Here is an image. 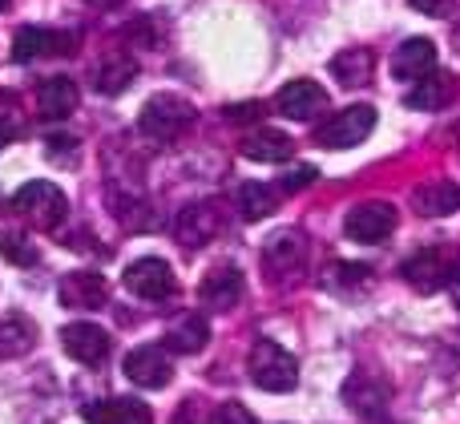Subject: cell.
<instances>
[{
	"label": "cell",
	"mask_w": 460,
	"mask_h": 424,
	"mask_svg": "<svg viewBox=\"0 0 460 424\" xmlns=\"http://www.w3.org/2000/svg\"><path fill=\"white\" fill-rule=\"evenodd\" d=\"M343 231H348L351 243H384L396 231V207L392 202H359V207L348 210Z\"/></svg>",
	"instance_id": "cell-5"
},
{
	"label": "cell",
	"mask_w": 460,
	"mask_h": 424,
	"mask_svg": "<svg viewBox=\"0 0 460 424\" xmlns=\"http://www.w3.org/2000/svg\"><path fill=\"white\" fill-rule=\"evenodd\" d=\"M61 296V307H73V312H97V307L110 304V283L97 271H73L61 279L57 287Z\"/></svg>",
	"instance_id": "cell-8"
},
{
	"label": "cell",
	"mask_w": 460,
	"mask_h": 424,
	"mask_svg": "<svg viewBox=\"0 0 460 424\" xmlns=\"http://www.w3.org/2000/svg\"><path fill=\"white\" fill-rule=\"evenodd\" d=\"M194 121V105L178 93H154L137 113V129L150 142H174L186 126Z\"/></svg>",
	"instance_id": "cell-2"
},
{
	"label": "cell",
	"mask_w": 460,
	"mask_h": 424,
	"mask_svg": "<svg viewBox=\"0 0 460 424\" xmlns=\"http://www.w3.org/2000/svg\"><path fill=\"white\" fill-rule=\"evenodd\" d=\"M0 255L16 267H32L37 263V247H32L24 234H13V231H0Z\"/></svg>",
	"instance_id": "cell-29"
},
{
	"label": "cell",
	"mask_w": 460,
	"mask_h": 424,
	"mask_svg": "<svg viewBox=\"0 0 460 424\" xmlns=\"http://www.w3.org/2000/svg\"><path fill=\"white\" fill-rule=\"evenodd\" d=\"M453 97H456V81L448 77V73H437V69H432L429 77L412 81V89H408L404 105H408V110H416V113H437V110H445Z\"/></svg>",
	"instance_id": "cell-15"
},
{
	"label": "cell",
	"mask_w": 460,
	"mask_h": 424,
	"mask_svg": "<svg viewBox=\"0 0 460 424\" xmlns=\"http://www.w3.org/2000/svg\"><path fill=\"white\" fill-rule=\"evenodd\" d=\"M4 8H8V0H0V13H4Z\"/></svg>",
	"instance_id": "cell-38"
},
{
	"label": "cell",
	"mask_w": 460,
	"mask_h": 424,
	"mask_svg": "<svg viewBox=\"0 0 460 424\" xmlns=\"http://www.w3.org/2000/svg\"><path fill=\"white\" fill-rule=\"evenodd\" d=\"M126 376L134 380L137 388H166L174 368H170V356L162 352L158 344H142L126 356Z\"/></svg>",
	"instance_id": "cell-12"
},
{
	"label": "cell",
	"mask_w": 460,
	"mask_h": 424,
	"mask_svg": "<svg viewBox=\"0 0 460 424\" xmlns=\"http://www.w3.org/2000/svg\"><path fill=\"white\" fill-rule=\"evenodd\" d=\"M315 178H319V170H315V166H295L291 174L279 178V190H283V194H295V190H303V186H311Z\"/></svg>",
	"instance_id": "cell-31"
},
{
	"label": "cell",
	"mask_w": 460,
	"mask_h": 424,
	"mask_svg": "<svg viewBox=\"0 0 460 424\" xmlns=\"http://www.w3.org/2000/svg\"><path fill=\"white\" fill-rule=\"evenodd\" d=\"M61 344L77 364H85V368H102V364L110 360L113 340H110V331L97 328V323H69V328L61 331Z\"/></svg>",
	"instance_id": "cell-7"
},
{
	"label": "cell",
	"mask_w": 460,
	"mask_h": 424,
	"mask_svg": "<svg viewBox=\"0 0 460 424\" xmlns=\"http://www.w3.org/2000/svg\"><path fill=\"white\" fill-rule=\"evenodd\" d=\"M13 207L21 210L29 223H37L40 231H53V226L65 223V210H69V202H65L61 186H53V182H24L21 190H16Z\"/></svg>",
	"instance_id": "cell-4"
},
{
	"label": "cell",
	"mask_w": 460,
	"mask_h": 424,
	"mask_svg": "<svg viewBox=\"0 0 460 424\" xmlns=\"http://www.w3.org/2000/svg\"><path fill=\"white\" fill-rule=\"evenodd\" d=\"M89 424H154L150 409L134 396H113V401H97L85 409Z\"/></svg>",
	"instance_id": "cell-17"
},
{
	"label": "cell",
	"mask_w": 460,
	"mask_h": 424,
	"mask_svg": "<svg viewBox=\"0 0 460 424\" xmlns=\"http://www.w3.org/2000/svg\"><path fill=\"white\" fill-rule=\"evenodd\" d=\"M323 283L332 291L367 287V283H372V267H364V263H332V267H327V279Z\"/></svg>",
	"instance_id": "cell-28"
},
{
	"label": "cell",
	"mask_w": 460,
	"mask_h": 424,
	"mask_svg": "<svg viewBox=\"0 0 460 424\" xmlns=\"http://www.w3.org/2000/svg\"><path fill=\"white\" fill-rule=\"evenodd\" d=\"M218 231H223V215H218L215 202H194V207H186L174 223V234L182 247H207Z\"/></svg>",
	"instance_id": "cell-11"
},
{
	"label": "cell",
	"mask_w": 460,
	"mask_h": 424,
	"mask_svg": "<svg viewBox=\"0 0 460 424\" xmlns=\"http://www.w3.org/2000/svg\"><path fill=\"white\" fill-rule=\"evenodd\" d=\"M412 210L424 218H445V215H456L460 210V186L456 182H424L420 190L412 194Z\"/></svg>",
	"instance_id": "cell-19"
},
{
	"label": "cell",
	"mask_w": 460,
	"mask_h": 424,
	"mask_svg": "<svg viewBox=\"0 0 460 424\" xmlns=\"http://www.w3.org/2000/svg\"><path fill=\"white\" fill-rule=\"evenodd\" d=\"M246 372H251V380L262 393H291V388L299 384V364H295V356L287 352L283 344H275V340H259V344L251 348Z\"/></svg>",
	"instance_id": "cell-1"
},
{
	"label": "cell",
	"mask_w": 460,
	"mask_h": 424,
	"mask_svg": "<svg viewBox=\"0 0 460 424\" xmlns=\"http://www.w3.org/2000/svg\"><path fill=\"white\" fill-rule=\"evenodd\" d=\"M437 69V45H432L429 37H408L400 40V49L392 53V77L396 81H420L429 77V73Z\"/></svg>",
	"instance_id": "cell-10"
},
{
	"label": "cell",
	"mask_w": 460,
	"mask_h": 424,
	"mask_svg": "<svg viewBox=\"0 0 460 424\" xmlns=\"http://www.w3.org/2000/svg\"><path fill=\"white\" fill-rule=\"evenodd\" d=\"M45 154H49L53 162H73V158H77V137H69V134H53V137L45 142Z\"/></svg>",
	"instance_id": "cell-30"
},
{
	"label": "cell",
	"mask_w": 460,
	"mask_h": 424,
	"mask_svg": "<svg viewBox=\"0 0 460 424\" xmlns=\"http://www.w3.org/2000/svg\"><path fill=\"white\" fill-rule=\"evenodd\" d=\"M372 69H376L372 49H343L340 57H332V73L340 77V85H351V89L367 85Z\"/></svg>",
	"instance_id": "cell-22"
},
{
	"label": "cell",
	"mask_w": 460,
	"mask_h": 424,
	"mask_svg": "<svg viewBox=\"0 0 460 424\" xmlns=\"http://www.w3.org/2000/svg\"><path fill=\"white\" fill-rule=\"evenodd\" d=\"M137 77V65H134V57H121V53H113V57H105L102 65H97V73H93V85H97V93H121V89H129V81Z\"/></svg>",
	"instance_id": "cell-25"
},
{
	"label": "cell",
	"mask_w": 460,
	"mask_h": 424,
	"mask_svg": "<svg viewBox=\"0 0 460 424\" xmlns=\"http://www.w3.org/2000/svg\"><path fill=\"white\" fill-rule=\"evenodd\" d=\"M126 287L134 291L137 299H150V304H158V299H170L174 296V271H170L166 259H134V263L126 267Z\"/></svg>",
	"instance_id": "cell-6"
},
{
	"label": "cell",
	"mask_w": 460,
	"mask_h": 424,
	"mask_svg": "<svg viewBox=\"0 0 460 424\" xmlns=\"http://www.w3.org/2000/svg\"><path fill=\"white\" fill-rule=\"evenodd\" d=\"M445 287H448V296H453V304L460 307V263H456L453 271L445 275Z\"/></svg>",
	"instance_id": "cell-36"
},
{
	"label": "cell",
	"mask_w": 460,
	"mask_h": 424,
	"mask_svg": "<svg viewBox=\"0 0 460 424\" xmlns=\"http://www.w3.org/2000/svg\"><path fill=\"white\" fill-rule=\"evenodd\" d=\"M13 61L16 65H29V61H37V57H45V53H57V32H45V29H21L13 37Z\"/></svg>",
	"instance_id": "cell-26"
},
{
	"label": "cell",
	"mask_w": 460,
	"mask_h": 424,
	"mask_svg": "<svg viewBox=\"0 0 460 424\" xmlns=\"http://www.w3.org/2000/svg\"><path fill=\"white\" fill-rule=\"evenodd\" d=\"M279 194L270 190V186L262 182H243L238 186V215L246 218V223H259V218H267L270 210H275Z\"/></svg>",
	"instance_id": "cell-27"
},
{
	"label": "cell",
	"mask_w": 460,
	"mask_h": 424,
	"mask_svg": "<svg viewBox=\"0 0 460 424\" xmlns=\"http://www.w3.org/2000/svg\"><path fill=\"white\" fill-rule=\"evenodd\" d=\"M32 348H37V328H32L24 315L0 320V360H21Z\"/></svg>",
	"instance_id": "cell-23"
},
{
	"label": "cell",
	"mask_w": 460,
	"mask_h": 424,
	"mask_svg": "<svg viewBox=\"0 0 460 424\" xmlns=\"http://www.w3.org/2000/svg\"><path fill=\"white\" fill-rule=\"evenodd\" d=\"M199 299L210 312H230V307L243 299V275H238V267H230V263L215 267V271L199 283Z\"/></svg>",
	"instance_id": "cell-14"
},
{
	"label": "cell",
	"mask_w": 460,
	"mask_h": 424,
	"mask_svg": "<svg viewBox=\"0 0 460 424\" xmlns=\"http://www.w3.org/2000/svg\"><path fill=\"white\" fill-rule=\"evenodd\" d=\"M207 340H210V323L202 320V315H182V320H174L170 323V331H166V344L174 348V352H182V356L202 352Z\"/></svg>",
	"instance_id": "cell-24"
},
{
	"label": "cell",
	"mask_w": 460,
	"mask_h": 424,
	"mask_svg": "<svg viewBox=\"0 0 460 424\" xmlns=\"http://www.w3.org/2000/svg\"><path fill=\"white\" fill-rule=\"evenodd\" d=\"M408 4H412L416 13H424V16H445V13H453L456 8V0H408Z\"/></svg>",
	"instance_id": "cell-34"
},
{
	"label": "cell",
	"mask_w": 460,
	"mask_h": 424,
	"mask_svg": "<svg viewBox=\"0 0 460 424\" xmlns=\"http://www.w3.org/2000/svg\"><path fill=\"white\" fill-rule=\"evenodd\" d=\"M400 275H404L408 283H412L420 296H432V291L445 287V259L437 255V251H416L412 259H404V267H400Z\"/></svg>",
	"instance_id": "cell-18"
},
{
	"label": "cell",
	"mask_w": 460,
	"mask_h": 424,
	"mask_svg": "<svg viewBox=\"0 0 460 424\" xmlns=\"http://www.w3.org/2000/svg\"><path fill=\"white\" fill-rule=\"evenodd\" d=\"M21 134V118H16V102H8L4 97V110H0V146L8 142V137Z\"/></svg>",
	"instance_id": "cell-33"
},
{
	"label": "cell",
	"mask_w": 460,
	"mask_h": 424,
	"mask_svg": "<svg viewBox=\"0 0 460 424\" xmlns=\"http://www.w3.org/2000/svg\"><path fill=\"white\" fill-rule=\"evenodd\" d=\"M259 113H262L259 102H243V105H230L226 118H230V121H259Z\"/></svg>",
	"instance_id": "cell-35"
},
{
	"label": "cell",
	"mask_w": 460,
	"mask_h": 424,
	"mask_svg": "<svg viewBox=\"0 0 460 424\" xmlns=\"http://www.w3.org/2000/svg\"><path fill=\"white\" fill-rule=\"evenodd\" d=\"M77 102H81L77 81H69V77H49L45 85L37 89V110H40V118H49V121H65L77 110Z\"/></svg>",
	"instance_id": "cell-16"
},
{
	"label": "cell",
	"mask_w": 460,
	"mask_h": 424,
	"mask_svg": "<svg viewBox=\"0 0 460 424\" xmlns=\"http://www.w3.org/2000/svg\"><path fill=\"white\" fill-rule=\"evenodd\" d=\"M275 110L283 113V118H291V121H311L315 113L327 110V89L315 85V81H307V77L287 81V85L279 89V97H275Z\"/></svg>",
	"instance_id": "cell-9"
},
{
	"label": "cell",
	"mask_w": 460,
	"mask_h": 424,
	"mask_svg": "<svg viewBox=\"0 0 460 424\" xmlns=\"http://www.w3.org/2000/svg\"><path fill=\"white\" fill-rule=\"evenodd\" d=\"M388 384H380L376 376H367V372H356V376L343 384V401L351 404L356 412H384V404H388Z\"/></svg>",
	"instance_id": "cell-21"
},
{
	"label": "cell",
	"mask_w": 460,
	"mask_h": 424,
	"mask_svg": "<svg viewBox=\"0 0 460 424\" xmlns=\"http://www.w3.org/2000/svg\"><path fill=\"white\" fill-rule=\"evenodd\" d=\"M453 45L460 49V24H456V29H453Z\"/></svg>",
	"instance_id": "cell-37"
},
{
	"label": "cell",
	"mask_w": 460,
	"mask_h": 424,
	"mask_svg": "<svg viewBox=\"0 0 460 424\" xmlns=\"http://www.w3.org/2000/svg\"><path fill=\"white\" fill-rule=\"evenodd\" d=\"M303 259H307V243H303L299 231H283L275 234V239L267 243V251H262V267H267L270 279H283V275H295L303 267Z\"/></svg>",
	"instance_id": "cell-13"
},
{
	"label": "cell",
	"mask_w": 460,
	"mask_h": 424,
	"mask_svg": "<svg viewBox=\"0 0 460 424\" xmlns=\"http://www.w3.org/2000/svg\"><path fill=\"white\" fill-rule=\"evenodd\" d=\"M215 424H259V420H254L251 409H243V404L230 401V404H223V409L215 412Z\"/></svg>",
	"instance_id": "cell-32"
},
{
	"label": "cell",
	"mask_w": 460,
	"mask_h": 424,
	"mask_svg": "<svg viewBox=\"0 0 460 424\" xmlns=\"http://www.w3.org/2000/svg\"><path fill=\"white\" fill-rule=\"evenodd\" d=\"M376 129V110L372 105H348V110L332 113L327 121L315 126V146L323 150H351V146L367 142Z\"/></svg>",
	"instance_id": "cell-3"
},
{
	"label": "cell",
	"mask_w": 460,
	"mask_h": 424,
	"mask_svg": "<svg viewBox=\"0 0 460 424\" xmlns=\"http://www.w3.org/2000/svg\"><path fill=\"white\" fill-rule=\"evenodd\" d=\"M291 154H295V142L283 129H254V134L243 137V158H251V162L275 166V162H287Z\"/></svg>",
	"instance_id": "cell-20"
}]
</instances>
